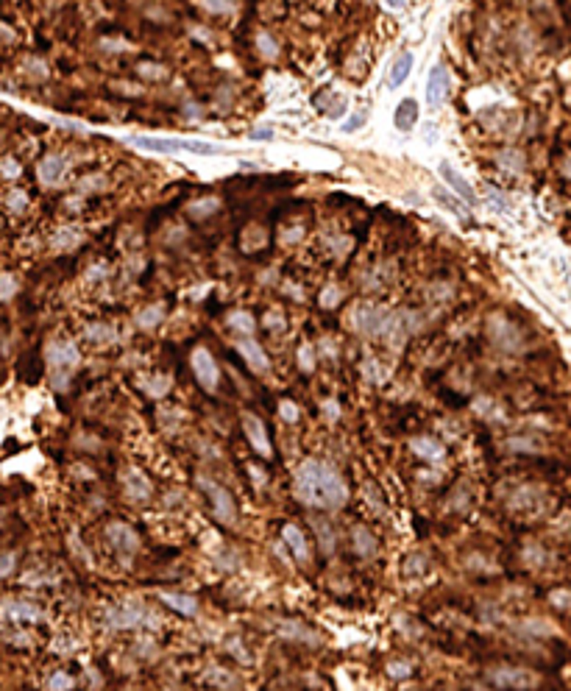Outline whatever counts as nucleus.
<instances>
[{
  "instance_id": "f257e3e1",
  "label": "nucleus",
  "mask_w": 571,
  "mask_h": 691,
  "mask_svg": "<svg viewBox=\"0 0 571 691\" xmlns=\"http://www.w3.org/2000/svg\"><path fill=\"white\" fill-rule=\"evenodd\" d=\"M295 499L309 504V507H320V510H337L348 502V485L346 479L337 474L334 465L323 460H304L295 471V482H292Z\"/></svg>"
},
{
  "instance_id": "f03ea898",
  "label": "nucleus",
  "mask_w": 571,
  "mask_h": 691,
  "mask_svg": "<svg viewBox=\"0 0 571 691\" xmlns=\"http://www.w3.org/2000/svg\"><path fill=\"white\" fill-rule=\"evenodd\" d=\"M131 143L137 148L145 151H156V154H198V157H218L223 154L221 145L207 143V140H176V137H131Z\"/></svg>"
},
{
  "instance_id": "7ed1b4c3",
  "label": "nucleus",
  "mask_w": 571,
  "mask_h": 691,
  "mask_svg": "<svg viewBox=\"0 0 571 691\" xmlns=\"http://www.w3.org/2000/svg\"><path fill=\"white\" fill-rule=\"evenodd\" d=\"M390 318L393 312L390 310H382V307H371V304H359L351 310V329L359 332V335H368V337H382L387 335V326H390Z\"/></svg>"
},
{
  "instance_id": "20e7f679",
  "label": "nucleus",
  "mask_w": 571,
  "mask_h": 691,
  "mask_svg": "<svg viewBox=\"0 0 571 691\" xmlns=\"http://www.w3.org/2000/svg\"><path fill=\"white\" fill-rule=\"evenodd\" d=\"M78 360H81V354H78V349L70 340H59V343H53L47 349V363H50V368L56 374V388H64L67 385V377L78 365Z\"/></svg>"
},
{
  "instance_id": "39448f33",
  "label": "nucleus",
  "mask_w": 571,
  "mask_h": 691,
  "mask_svg": "<svg viewBox=\"0 0 571 691\" xmlns=\"http://www.w3.org/2000/svg\"><path fill=\"white\" fill-rule=\"evenodd\" d=\"M198 485L204 488L207 499L212 502V513H215V518H218V521H223V524H232V521H235V516H237V507H235L232 493H229L226 488H221L218 482L207 479V477H201V479H198Z\"/></svg>"
},
{
  "instance_id": "423d86ee",
  "label": "nucleus",
  "mask_w": 571,
  "mask_h": 691,
  "mask_svg": "<svg viewBox=\"0 0 571 691\" xmlns=\"http://www.w3.org/2000/svg\"><path fill=\"white\" fill-rule=\"evenodd\" d=\"M499 689H513V691H527L538 686V675L530 672V669H519V667H502V669H494L488 675Z\"/></svg>"
},
{
  "instance_id": "0eeeda50",
  "label": "nucleus",
  "mask_w": 571,
  "mask_h": 691,
  "mask_svg": "<svg viewBox=\"0 0 571 691\" xmlns=\"http://www.w3.org/2000/svg\"><path fill=\"white\" fill-rule=\"evenodd\" d=\"M151 622H156V616L148 613V611H142L140 605H123V608L109 611V616H106V625H109L112 630L140 627V625H151Z\"/></svg>"
},
{
  "instance_id": "6e6552de",
  "label": "nucleus",
  "mask_w": 571,
  "mask_h": 691,
  "mask_svg": "<svg viewBox=\"0 0 571 691\" xmlns=\"http://www.w3.org/2000/svg\"><path fill=\"white\" fill-rule=\"evenodd\" d=\"M190 363H193V374H195V379L201 382V388H204V391H215L221 374H218V365H215L212 354H209L204 346H198V349L190 354Z\"/></svg>"
},
{
  "instance_id": "1a4fd4ad",
  "label": "nucleus",
  "mask_w": 571,
  "mask_h": 691,
  "mask_svg": "<svg viewBox=\"0 0 571 691\" xmlns=\"http://www.w3.org/2000/svg\"><path fill=\"white\" fill-rule=\"evenodd\" d=\"M243 430H246V435H249V441H251V446H254L257 455H262V458H271L274 455L268 430H265V424L254 413H243Z\"/></svg>"
},
{
  "instance_id": "9d476101",
  "label": "nucleus",
  "mask_w": 571,
  "mask_h": 691,
  "mask_svg": "<svg viewBox=\"0 0 571 691\" xmlns=\"http://www.w3.org/2000/svg\"><path fill=\"white\" fill-rule=\"evenodd\" d=\"M106 535H109V544H112L123 558H128V555H134V552L140 549V538H137V532H134L128 524L114 521V524H109Z\"/></svg>"
},
{
  "instance_id": "9b49d317",
  "label": "nucleus",
  "mask_w": 571,
  "mask_h": 691,
  "mask_svg": "<svg viewBox=\"0 0 571 691\" xmlns=\"http://www.w3.org/2000/svg\"><path fill=\"white\" fill-rule=\"evenodd\" d=\"M446 92H449V73H446L443 64H435L432 73H429V81H427V103L432 109H438L443 103Z\"/></svg>"
},
{
  "instance_id": "f8f14e48",
  "label": "nucleus",
  "mask_w": 571,
  "mask_h": 691,
  "mask_svg": "<svg viewBox=\"0 0 571 691\" xmlns=\"http://www.w3.org/2000/svg\"><path fill=\"white\" fill-rule=\"evenodd\" d=\"M237 351H240V357L249 363V368H251V371L265 374V371L271 368V360H268V354L262 351V346H260L257 340H251V337L240 340V343H237Z\"/></svg>"
},
{
  "instance_id": "ddd939ff",
  "label": "nucleus",
  "mask_w": 571,
  "mask_h": 691,
  "mask_svg": "<svg viewBox=\"0 0 571 691\" xmlns=\"http://www.w3.org/2000/svg\"><path fill=\"white\" fill-rule=\"evenodd\" d=\"M64 176H67V159H64V157L50 154V157H45V159L39 162V182H42V184L53 187V184H59Z\"/></svg>"
},
{
  "instance_id": "4468645a",
  "label": "nucleus",
  "mask_w": 571,
  "mask_h": 691,
  "mask_svg": "<svg viewBox=\"0 0 571 691\" xmlns=\"http://www.w3.org/2000/svg\"><path fill=\"white\" fill-rule=\"evenodd\" d=\"M440 176L454 187V193H457V198L460 201H466V204H477V196H474V190H471V184L449 165V162H440Z\"/></svg>"
},
{
  "instance_id": "2eb2a0df",
  "label": "nucleus",
  "mask_w": 571,
  "mask_h": 691,
  "mask_svg": "<svg viewBox=\"0 0 571 691\" xmlns=\"http://www.w3.org/2000/svg\"><path fill=\"white\" fill-rule=\"evenodd\" d=\"M393 123H396V129H399V131H410V129H415V123H418V103H415L413 98H404V101L396 106Z\"/></svg>"
},
{
  "instance_id": "dca6fc26",
  "label": "nucleus",
  "mask_w": 571,
  "mask_h": 691,
  "mask_svg": "<svg viewBox=\"0 0 571 691\" xmlns=\"http://www.w3.org/2000/svg\"><path fill=\"white\" fill-rule=\"evenodd\" d=\"M159 599L165 605H170L173 611L184 613V616H195L198 613V599L190 594H170V591H159Z\"/></svg>"
},
{
  "instance_id": "f3484780",
  "label": "nucleus",
  "mask_w": 571,
  "mask_h": 691,
  "mask_svg": "<svg viewBox=\"0 0 571 691\" xmlns=\"http://www.w3.org/2000/svg\"><path fill=\"white\" fill-rule=\"evenodd\" d=\"M410 70H413V53H399L396 56V61H393V67H390V75H387V87L390 89H399L404 81H407V75H410Z\"/></svg>"
},
{
  "instance_id": "a211bd4d",
  "label": "nucleus",
  "mask_w": 571,
  "mask_h": 691,
  "mask_svg": "<svg viewBox=\"0 0 571 691\" xmlns=\"http://www.w3.org/2000/svg\"><path fill=\"white\" fill-rule=\"evenodd\" d=\"M123 482H126V490H128V496L131 499H137V502H142V499H148L151 496V482L137 471V468H128L126 471V477H123Z\"/></svg>"
},
{
  "instance_id": "6ab92c4d",
  "label": "nucleus",
  "mask_w": 571,
  "mask_h": 691,
  "mask_svg": "<svg viewBox=\"0 0 571 691\" xmlns=\"http://www.w3.org/2000/svg\"><path fill=\"white\" fill-rule=\"evenodd\" d=\"M282 538H285V544L295 552V558L301 560V563H306L309 560V546H306V538H304V532L295 527V524H287L285 530H282Z\"/></svg>"
},
{
  "instance_id": "aec40b11",
  "label": "nucleus",
  "mask_w": 571,
  "mask_h": 691,
  "mask_svg": "<svg viewBox=\"0 0 571 691\" xmlns=\"http://www.w3.org/2000/svg\"><path fill=\"white\" fill-rule=\"evenodd\" d=\"M410 446H413V452L418 455V458H424V460L429 463H438L443 460V444H438L435 438H413L410 441Z\"/></svg>"
},
{
  "instance_id": "412c9836",
  "label": "nucleus",
  "mask_w": 571,
  "mask_h": 691,
  "mask_svg": "<svg viewBox=\"0 0 571 691\" xmlns=\"http://www.w3.org/2000/svg\"><path fill=\"white\" fill-rule=\"evenodd\" d=\"M351 535H354V552H357V555L371 558V555L376 552V538L371 535V530H368V527H362V524H359V527H354V532H351Z\"/></svg>"
},
{
  "instance_id": "4be33fe9",
  "label": "nucleus",
  "mask_w": 571,
  "mask_h": 691,
  "mask_svg": "<svg viewBox=\"0 0 571 691\" xmlns=\"http://www.w3.org/2000/svg\"><path fill=\"white\" fill-rule=\"evenodd\" d=\"M218 210H221V198H215V196L201 198V201H193V204L187 207V212H190L193 218H209V215H215Z\"/></svg>"
},
{
  "instance_id": "5701e85b",
  "label": "nucleus",
  "mask_w": 571,
  "mask_h": 691,
  "mask_svg": "<svg viewBox=\"0 0 571 691\" xmlns=\"http://www.w3.org/2000/svg\"><path fill=\"white\" fill-rule=\"evenodd\" d=\"M226 323L235 329V332H240V335H251L254 332V318H251V312H243V310H235L229 318H226Z\"/></svg>"
},
{
  "instance_id": "b1692460",
  "label": "nucleus",
  "mask_w": 571,
  "mask_h": 691,
  "mask_svg": "<svg viewBox=\"0 0 571 691\" xmlns=\"http://www.w3.org/2000/svg\"><path fill=\"white\" fill-rule=\"evenodd\" d=\"M432 196H435V198H438L440 204H446V207H449V210H452L454 215H460L463 221L468 218V212H466V207H463V201H457V198H454V196H452L449 190H443V187H435V190H432Z\"/></svg>"
},
{
  "instance_id": "393cba45",
  "label": "nucleus",
  "mask_w": 571,
  "mask_h": 691,
  "mask_svg": "<svg viewBox=\"0 0 571 691\" xmlns=\"http://www.w3.org/2000/svg\"><path fill=\"white\" fill-rule=\"evenodd\" d=\"M496 165L505 168V170H510V173H519L524 168V157H521V151H502L496 157Z\"/></svg>"
},
{
  "instance_id": "a878e982",
  "label": "nucleus",
  "mask_w": 571,
  "mask_h": 691,
  "mask_svg": "<svg viewBox=\"0 0 571 691\" xmlns=\"http://www.w3.org/2000/svg\"><path fill=\"white\" fill-rule=\"evenodd\" d=\"M165 318V307H148V310H142L140 315H137V326L140 329H151V326H156L159 321Z\"/></svg>"
},
{
  "instance_id": "bb28decb",
  "label": "nucleus",
  "mask_w": 571,
  "mask_h": 691,
  "mask_svg": "<svg viewBox=\"0 0 571 691\" xmlns=\"http://www.w3.org/2000/svg\"><path fill=\"white\" fill-rule=\"evenodd\" d=\"M257 50H260L265 59H276V56H279V45H276V39H274L271 34H265V31H260V34H257Z\"/></svg>"
},
{
  "instance_id": "cd10ccee",
  "label": "nucleus",
  "mask_w": 571,
  "mask_h": 691,
  "mask_svg": "<svg viewBox=\"0 0 571 691\" xmlns=\"http://www.w3.org/2000/svg\"><path fill=\"white\" fill-rule=\"evenodd\" d=\"M87 337L95 340V343H106V340H114V329L109 323H89L87 326Z\"/></svg>"
},
{
  "instance_id": "c85d7f7f",
  "label": "nucleus",
  "mask_w": 571,
  "mask_h": 691,
  "mask_svg": "<svg viewBox=\"0 0 571 691\" xmlns=\"http://www.w3.org/2000/svg\"><path fill=\"white\" fill-rule=\"evenodd\" d=\"M315 530H318L320 552H323V555H332V549H334V532L329 530V524H326V521H315Z\"/></svg>"
},
{
  "instance_id": "c756f323",
  "label": "nucleus",
  "mask_w": 571,
  "mask_h": 691,
  "mask_svg": "<svg viewBox=\"0 0 571 691\" xmlns=\"http://www.w3.org/2000/svg\"><path fill=\"white\" fill-rule=\"evenodd\" d=\"M6 613H8L11 619H39V611L31 608V605H25V602H11V605L6 608Z\"/></svg>"
},
{
  "instance_id": "7c9ffc66",
  "label": "nucleus",
  "mask_w": 571,
  "mask_h": 691,
  "mask_svg": "<svg viewBox=\"0 0 571 691\" xmlns=\"http://www.w3.org/2000/svg\"><path fill=\"white\" fill-rule=\"evenodd\" d=\"M201 8L212 14H232L237 8V0H201Z\"/></svg>"
},
{
  "instance_id": "2f4dec72",
  "label": "nucleus",
  "mask_w": 571,
  "mask_h": 691,
  "mask_svg": "<svg viewBox=\"0 0 571 691\" xmlns=\"http://www.w3.org/2000/svg\"><path fill=\"white\" fill-rule=\"evenodd\" d=\"M78 231L75 229H61L56 231V237H53V245L56 248H73V245H78Z\"/></svg>"
},
{
  "instance_id": "473e14b6",
  "label": "nucleus",
  "mask_w": 571,
  "mask_h": 691,
  "mask_svg": "<svg viewBox=\"0 0 571 691\" xmlns=\"http://www.w3.org/2000/svg\"><path fill=\"white\" fill-rule=\"evenodd\" d=\"M298 365H301V371H312L315 368V351L309 346H301L298 349Z\"/></svg>"
},
{
  "instance_id": "72a5a7b5",
  "label": "nucleus",
  "mask_w": 571,
  "mask_h": 691,
  "mask_svg": "<svg viewBox=\"0 0 571 691\" xmlns=\"http://www.w3.org/2000/svg\"><path fill=\"white\" fill-rule=\"evenodd\" d=\"M365 120H368V109H359L354 117H348V120L343 123V131H357V129L365 126Z\"/></svg>"
},
{
  "instance_id": "f704fd0d",
  "label": "nucleus",
  "mask_w": 571,
  "mask_h": 691,
  "mask_svg": "<svg viewBox=\"0 0 571 691\" xmlns=\"http://www.w3.org/2000/svg\"><path fill=\"white\" fill-rule=\"evenodd\" d=\"M145 388H148L151 396H165L168 388H170V379H168V377H156V379H151V385H145Z\"/></svg>"
},
{
  "instance_id": "c9c22d12",
  "label": "nucleus",
  "mask_w": 571,
  "mask_h": 691,
  "mask_svg": "<svg viewBox=\"0 0 571 691\" xmlns=\"http://www.w3.org/2000/svg\"><path fill=\"white\" fill-rule=\"evenodd\" d=\"M485 196H488V201H491L494 207H499V210H510V201H507V198H502V193H499L496 187H488V190H485Z\"/></svg>"
},
{
  "instance_id": "e433bc0d",
  "label": "nucleus",
  "mask_w": 571,
  "mask_h": 691,
  "mask_svg": "<svg viewBox=\"0 0 571 691\" xmlns=\"http://www.w3.org/2000/svg\"><path fill=\"white\" fill-rule=\"evenodd\" d=\"M507 446L510 449H519V452H535V441H530V438H513V441H507Z\"/></svg>"
},
{
  "instance_id": "4c0bfd02",
  "label": "nucleus",
  "mask_w": 571,
  "mask_h": 691,
  "mask_svg": "<svg viewBox=\"0 0 571 691\" xmlns=\"http://www.w3.org/2000/svg\"><path fill=\"white\" fill-rule=\"evenodd\" d=\"M70 686H73V681H70L64 672H59V675L50 678V691H67Z\"/></svg>"
},
{
  "instance_id": "58836bf2",
  "label": "nucleus",
  "mask_w": 571,
  "mask_h": 691,
  "mask_svg": "<svg viewBox=\"0 0 571 691\" xmlns=\"http://www.w3.org/2000/svg\"><path fill=\"white\" fill-rule=\"evenodd\" d=\"M337 301H340V290H337V287H326L323 296H320V304H323V307H334Z\"/></svg>"
},
{
  "instance_id": "ea45409f",
  "label": "nucleus",
  "mask_w": 571,
  "mask_h": 691,
  "mask_svg": "<svg viewBox=\"0 0 571 691\" xmlns=\"http://www.w3.org/2000/svg\"><path fill=\"white\" fill-rule=\"evenodd\" d=\"M279 413H282L285 421H298V407H295L292 402H287V399L279 405Z\"/></svg>"
},
{
  "instance_id": "a19ab883",
  "label": "nucleus",
  "mask_w": 571,
  "mask_h": 691,
  "mask_svg": "<svg viewBox=\"0 0 571 691\" xmlns=\"http://www.w3.org/2000/svg\"><path fill=\"white\" fill-rule=\"evenodd\" d=\"M14 293V279L11 276H3L0 279V298H6V296H11Z\"/></svg>"
},
{
  "instance_id": "79ce46f5",
  "label": "nucleus",
  "mask_w": 571,
  "mask_h": 691,
  "mask_svg": "<svg viewBox=\"0 0 571 691\" xmlns=\"http://www.w3.org/2000/svg\"><path fill=\"white\" fill-rule=\"evenodd\" d=\"M14 569V555H0V577H6Z\"/></svg>"
},
{
  "instance_id": "37998d69",
  "label": "nucleus",
  "mask_w": 571,
  "mask_h": 691,
  "mask_svg": "<svg viewBox=\"0 0 571 691\" xmlns=\"http://www.w3.org/2000/svg\"><path fill=\"white\" fill-rule=\"evenodd\" d=\"M3 170H6V176H17L20 173V165L14 162V159H3V165H0Z\"/></svg>"
},
{
  "instance_id": "c03bdc74",
  "label": "nucleus",
  "mask_w": 571,
  "mask_h": 691,
  "mask_svg": "<svg viewBox=\"0 0 571 691\" xmlns=\"http://www.w3.org/2000/svg\"><path fill=\"white\" fill-rule=\"evenodd\" d=\"M301 237H304V229H301V226H295V229H287L285 231V240H287V242H298Z\"/></svg>"
},
{
  "instance_id": "a18cd8bd",
  "label": "nucleus",
  "mask_w": 571,
  "mask_h": 691,
  "mask_svg": "<svg viewBox=\"0 0 571 691\" xmlns=\"http://www.w3.org/2000/svg\"><path fill=\"white\" fill-rule=\"evenodd\" d=\"M140 73H145V75H154V78H162L165 75V67H140Z\"/></svg>"
},
{
  "instance_id": "49530a36",
  "label": "nucleus",
  "mask_w": 571,
  "mask_h": 691,
  "mask_svg": "<svg viewBox=\"0 0 571 691\" xmlns=\"http://www.w3.org/2000/svg\"><path fill=\"white\" fill-rule=\"evenodd\" d=\"M424 137H427V143H435L438 131H435V126H432V123H427V126H424Z\"/></svg>"
},
{
  "instance_id": "de8ad7c7",
  "label": "nucleus",
  "mask_w": 571,
  "mask_h": 691,
  "mask_svg": "<svg viewBox=\"0 0 571 691\" xmlns=\"http://www.w3.org/2000/svg\"><path fill=\"white\" fill-rule=\"evenodd\" d=\"M11 196H14V198H11V207H14V210H22V207H25L22 193H11Z\"/></svg>"
},
{
  "instance_id": "09e8293b",
  "label": "nucleus",
  "mask_w": 571,
  "mask_h": 691,
  "mask_svg": "<svg viewBox=\"0 0 571 691\" xmlns=\"http://www.w3.org/2000/svg\"><path fill=\"white\" fill-rule=\"evenodd\" d=\"M251 137H254V140H271V137H274V131H271V129H265V131H254Z\"/></svg>"
},
{
  "instance_id": "8fccbe9b",
  "label": "nucleus",
  "mask_w": 571,
  "mask_h": 691,
  "mask_svg": "<svg viewBox=\"0 0 571 691\" xmlns=\"http://www.w3.org/2000/svg\"><path fill=\"white\" fill-rule=\"evenodd\" d=\"M323 410H326L332 419H337V405H334V402H326V405H323Z\"/></svg>"
},
{
  "instance_id": "3c124183",
  "label": "nucleus",
  "mask_w": 571,
  "mask_h": 691,
  "mask_svg": "<svg viewBox=\"0 0 571 691\" xmlns=\"http://www.w3.org/2000/svg\"><path fill=\"white\" fill-rule=\"evenodd\" d=\"M561 170H563V176H566V179H571V157L563 159V168H561Z\"/></svg>"
},
{
  "instance_id": "603ef678",
  "label": "nucleus",
  "mask_w": 571,
  "mask_h": 691,
  "mask_svg": "<svg viewBox=\"0 0 571 691\" xmlns=\"http://www.w3.org/2000/svg\"><path fill=\"white\" fill-rule=\"evenodd\" d=\"M390 8H404V0H385Z\"/></svg>"
}]
</instances>
